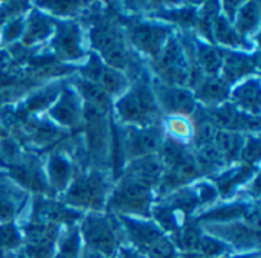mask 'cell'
Segmentation results:
<instances>
[{"label": "cell", "instance_id": "1", "mask_svg": "<svg viewBox=\"0 0 261 258\" xmlns=\"http://www.w3.org/2000/svg\"><path fill=\"white\" fill-rule=\"evenodd\" d=\"M116 113L122 122L133 127L154 125L158 116V101L153 89L147 81L139 80L132 89H127L115 104Z\"/></svg>", "mask_w": 261, "mask_h": 258}, {"label": "cell", "instance_id": "2", "mask_svg": "<svg viewBox=\"0 0 261 258\" xmlns=\"http://www.w3.org/2000/svg\"><path fill=\"white\" fill-rule=\"evenodd\" d=\"M90 38L93 47L101 54L109 67H113L121 72L122 69L132 66L130 52L124 46L121 34L116 26L106 21H99L92 29Z\"/></svg>", "mask_w": 261, "mask_h": 258}, {"label": "cell", "instance_id": "3", "mask_svg": "<svg viewBox=\"0 0 261 258\" xmlns=\"http://www.w3.org/2000/svg\"><path fill=\"white\" fill-rule=\"evenodd\" d=\"M107 196V182L104 174L95 171L78 176L69 187L66 202L69 205L87 210H101Z\"/></svg>", "mask_w": 261, "mask_h": 258}, {"label": "cell", "instance_id": "4", "mask_svg": "<svg viewBox=\"0 0 261 258\" xmlns=\"http://www.w3.org/2000/svg\"><path fill=\"white\" fill-rule=\"evenodd\" d=\"M151 203V191L148 187L125 176L110 199V208L127 214L148 216Z\"/></svg>", "mask_w": 261, "mask_h": 258}, {"label": "cell", "instance_id": "5", "mask_svg": "<svg viewBox=\"0 0 261 258\" xmlns=\"http://www.w3.org/2000/svg\"><path fill=\"white\" fill-rule=\"evenodd\" d=\"M81 234L87 243V248L101 252L106 257H110L119 242V236L112 219H107L99 214H90L86 217L81 226Z\"/></svg>", "mask_w": 261, "mask_h": 258}, {"label": "cell", "instance_id": "6", "mask_svg": "<svg viewBox=\"0 0 261 258\" xmlns=\"http://www.w3.org/2000/svg\"><path fill=\"white\" fill-rule=\"evenodd\" d=\"M124 150L125 158H144L154 154L164 142V133L162 128L158 125H148V127H127L124 135Z\"/></svg>", "mask_w": 261, "mask_h": 258}, {"label": "cell", "instance_id": "7", "mask_svg": "<svg viewBox=\"0 0 261 258\" xmlns=\"http://www.w3.org/2000/svg\"><path fill=\"white\" fill-rule=\"evenodd\" d=\"M83 78L98 84L109 96L124 93L128 86L127 76L122 72L104 64L98 55H90L87 64L83 67Z\"/></svg>", "mask_w": 261, "mask_h": 258}, {"label": "cell", "instance_id": "8", "mask_svg": "<svg viewBox=\"0 0 261 258\" xmlns=\"http://www.w3.org/2000/svg\"><path fill=\"white\" fill-rule=\"evenodd\" d=\"M206 229L213 237L240 251H251L258 246V233L251 225H245L242 222L208 225Z\"/></svg>", "mask_w": 261, "mask_h": 258}, {"label": "cell", "instance_id": "9", "mask_svg": "<svg viewBox=\"0 0 261 258\" xmlns=\"http://www.w3.org/2000/svg\"><path fill=\"white\" fill-rule=\"evenodd\" d=\"M154 96L156 101L161 102L162 109L167 113H173L174 116L190 115L196 110V98L187 87L167 86L162 83L154 84Z\"/></svg>", "mask_w": 261, "mask_h": 258}, {"label": "cell", "instance_id": "10", "mask_svg": "<svg viewBox=\"0 0 261 258\" xmlns=\"http://www.w3.org/2000/svg\"><path fill=\"white\" fill-rule=\"evenodd\" d=\"M170 28L153 23H136L130 28L132 43L142 52L156 57L168 40Z\"/></svg>", "mask_w": 261, "mask_h": 258}, {"label": "cell", "instance_id": "11", "mask_svg": "<svg viewBox=\"0 0 261 258\" xmlns=\"http://www.w3.org/2000/svg\"><path fill=\"white\" fill-rule=\"evenodd\" d=\"M122 228L128 242L141 254H145L158 240L164 237L161 228L153 222H147V220L122 217Z\"/></svg>", "mask_w": 261, "mask_h": 258}, {"label": "cell", "instance_id": "12", "mask_svg": "<svg viewBox=\"0 0 261 258\" xmlns=\"http://www.w3.org/2000/svg\"><path fill=\"white\" fill-rule=\"evenodd\" d=\"M50 118L64 127H75L81 119V106L78 93L72 89H64L58 101L49 112Z\"/></svg>", "mask_w": 261, "mask_h": 258}, {"label": "cell", "instance_id": "13", "mask_svg": "<svg viewBox=\"0 0 261 258\" xmlns=\"http://www.w3.org/2000/svg\"><path fill=\"white\" fill-rule=\"evenodd\" d=\"M128 177L138 180L139 184L151 188L154 187L164 176V167L161 159L156 154H150V156H144L139 159H135L130 167L127 174Z\"/></svg>", "mask_w": 261, "mask_h": 258}, {"label": "cell", "instance_id": "14", "mask_svg": "<svg viewBox=\"0 0 261 258\" xmlns=\"http://www.w3.org/2000/svg\"><path fill=\"white\" fill-rule=\"evenodd\" d=\"M54 49L63 58H67V60L80 58L83 54L80 28L73 23L60 24L57 35L54 38Z\"/></svg>", "mask_w": 261, "mask_h": 258}, {"label": "cell", "instance_id": "15", "mask_svg": "<svg viewBox=\"0 0 261 258\" xmlns=\"http://www.w3.org/2000/svg\"><path fill=\"white\" fill-rule=\"evenodd\" d=\"M231 98H232V104L251 115V116H257L260 113V81L258 78H249L243 83H240L239 86L234 87V90L231 92Z\"/></svg>", "mask_w": 261, "mask_h": 258}, {"label": "cell", "instance_id": "16", "mask_svg": "<svg viewBox=\"0 0 261 258\" xmlns=\"http://www.w3.org/2000/svg\"><path fill=\"white\" fill-rule=\"evenodd\" d=\"M255 69H257V61L248 54H243V52H225L223 54L220 72L223 73V80L228 84L246 75L254 73Z\"/></svg>", "mask_w": 261, "mask_h": 258}, {"label": "cell", "instance_id": "17", "mask_svg": "<svg viewBox=\"0 0 261 258\" xmlns=\"http://www.w3.org/2000/svg\"><path fill=\"white\" fill-rule=\"evenodd\" d=\"M196 96L206 106H219L229 96V84L220 76H206L197 86Z\"/></svg>", "mask_w": 261, "mask_h": 258}, {"label": "cell", "instance_id": "18", "mask_svg": "<svg viewBox=\"0 0 261 258\" xmlns=\"http://www.w3.org/2000/svg\"><path fill=\"white\" fill-rule=\"evenodd\" d=\"M54 32V23L52 20L38 12V11H34L26 24H24V31H23V44L26 46H31L34 43H38V41H43L46 40L47 37H50Z\"/></svg>", "mask_w": 261, "mask_h": 258}, {"label": "cell", "instance_id": "19", "mask_svg": "<svg viewBox=\"0 0 261 258\" xmlns=\"http://www.w3.org/2000/svg\"><path fill=\"white\" fill-rule=\"evenodd\" d=\"M251 211V207L243 205V203H228L223 207L213 208L206 211L205 214L199 216L200 222H213V225L219 223H229V222H237L240 217H248Z\"/></svg>", "mask_w": 261, "mask_h": 258}, {"label": "cell", "instance_id": "20", "mask_svg": "<svg viewBox=\"0 0 261 258\" xmlns=\"http://www.w3.org/2000/svg\"><path fill=\"white\" fill-rule=\"evenodd\" d=\"M213 37L222 44L231 47H251V43H246L245 38L236 31L231 21L225 15H216L213 20Z\"/></svg>", "mask_w": 261, "mask_h": 258}, {"label": "cell", "instance_id": "21", "mask_svg": "<svg viewBox=\"0 0 261 258\" xmlns=\"http://www.w3.org/2000/svg\"><path fill=\"white\" fill-rule=\"evenodd\" d=\"M219 151L223 154L225 161H234L240 156L242 148L245 145V138L240 132L232 130H219L214 142H213Z\"/></svg>", "mask_w": 261, "mask_h": 258}, {"label": "cell", "instance_id": "22", "mask_svg": "<svg viewBox=\"0 0 261 258\" xmlns=\"http://www.w3.org/2000/svg\"><path fill=\"white\" fill-rule=\"evenodd\" d=\"M49 180L52 188L57 191H63L67 188L70 176H72V164L63 154H54L49 159Z\"/></svg>", "mask_w": 261, "mask_h": 258}, {"label": "cell", "instance_id": "23", "mask_svg": "<svg viewBox=\"0 0 261 258\" xmlns=\"http://www.w3.org/2000/svg\"><path fill=\"white\" fill-rule=\"evenodd\" d=\"M196 57H197V64L202 69V72L210 73L211 76H219L220 69H222V60L223 54L222 50L213 47L211 44L206 43H199L196 49Z\"/></svg>", "mask_w": 261, "mask_h": 258}, {"label": "cell", "instance_id": "24", "mask_svg": "<svg viewBox=\"0 0 261 258\" xmlns=\"http://www.w3.org/2000/svg\"><path fill=\"white\" fill-rule=\"evenodd\" d=\"M76 90H78L76 93H80L86 99V102L96 106L104 113H107V110L112 106V98L98 84H95L86 78H81L76 81Z\"/></svg>", "mask_w": 261, "mask_h": 258}, {"label": "cell", "instance_id": "25", "mask_svg": "<svg viewBox=\"0 0 261 258\" xmlns=\"http://www.w3.org/2000/svg\"><path fill=\"white\" fill-rule=\"evenodd\" d=\"M20 191L9 182L0 177V220H11L18 208Z\"/></svg>", "mask_w": 261, "mask_h": 258}, {"label": "cell", "instance_id": "26", "mask_svg": "<svg viewBox=\"0 0 261 258\" xmlns=\"http://www.w3.org/2000/svg\"><path fill=\"white\" fill-rule=\"evenodd\" d=\"M237 18H236V31L243 37L251 34L252 31L257 29L258 21H260V8L257 2H251L243 5L237 11Z\"/></svg>", "mask_w": 261, "mask_h": 258}, {"label": "cell", "instance_id": "27", "mask_svg": "<svg viewBox=\"0 0 261 258\" xmlns=\"http://www.w3.org/2000/svg\"><path fill=\"white\" fill-rule=\"evenodd\" d=\"M58 86H49L44 87L35 93H32L23 104V112L24 113H37L41 112L44 109H47L50 104L55 102L57 96H58Z\"/></svg>", "mask_w": 261, "mask_h": 258}, {"label": "cell", "instance_id": "28", "mask_svg": "<svg viewBox=\"0 0 261 258\" xmlns=\"http://www.w3.org/2000/svg\"><path fill=\"white\" fill-rule=\"evenodd\" d=\"M81 255V234L78 229H70L60 242L58 252L54 258H80Z\"/></svg>", "mask_w": 261, "mask_h": 258}, {"label": "cell", "instance_id": "29", "mask_svg": "<svg viewBox=\"0 0 261 258\" xmlns=\"http://www.w3.org/2000/svg\"><path fill=\"white\" fill-rule=\"evenodd\" d=\"M252 170H254V168H252L251 165H243V167H240V168H237V170H234V171H231V173L223 174V176L219 179V190H220L223 194H228L231 190L237 188V185L245 184V182L251 177Z\"/></svg>", "mask_w": 261, "mask_h": 258}, {"label": "cell", "instance_id": "30", "mask_svg": "<svg viewBox=\"0 0 261 258\" xmlns=\"http://www.w3.org/2000/svg\"><path fill=\"white\" fill-rule=\"evenodd\" d=\"M29 132H31V136L34 138V141L37 144H41V145L50 144V142H54L60 136L58 125H55L54 122H47V121L31 124Z\"/></svg>", "mask_w": 261, "mask_h": 258}, {"label": "cell", "instance_id": "31", "mask_svg": "<svg viewBox=\"0 0 261 258\" xmlns=\"http://www.w3.org/2000/svg\"><path fill=\"white\" fill-rule=\"evenodd\" d=\"M197 254H200L205 258L223 257L225 254H228V245L213 236L202 234L199 246H197Z\"/></svg>", "mask_w": 261, "mask_h": 258}, {"label": "cell", "instance_id": "32", "mask_svg": "<svg viewBox=\"0 0 261 258\" xmlns=\"http://www.w3.org/2000/svg\"><path fill=\"white\" fill-rule=\"evenodd\" d=\"M217 133H219V127L210 119V116L203 118L196 127V133H194L196 145L202 147V145H206V144H213Z\"/></svg>", "mask_w": 261, "mask_h": 258}, {"label": "cell", "instance_id": "33", "mask_svg": "<svg viewBox=\"0 0 261 258\" xmlns=\"http://www.w3.org/2000/svg\"><path fill=\"white\" fill-rule=\"evenodd\" d=\"M167 127L170 130V135L174 141H188L193 133L191 124L184 116H171L167 121Z\"/></svg>", "mask_w": 261, "mask_h": 258}, {"label": "cell", "instance_id": "34", "mask_svg": "<svg viewBox=\"0 0 261 258\" xmlns=\"http://www.w3.org/2000/svg\"><path fill=\"white\" fill-rule=\"evenodd\" d=\"M200 237H202V233L196 226H187L184 231L177 234V245L187 252H196Z\"/></svg>", "mask_w": 261, "mask_h": 258}, {"label": "cell", "instance_id": "35", "mask_svg": "<svg viewBox=\"0 0 261 258\" xmlns=\"http://www.w3.org/2000/svg\"><path fill=\"white\" fill-rule=\"evenodd\" d=\"M21 237L18 229L11 223L0 225V248L2 249H15L20 246Z\"/></svg>", "mask_w": 261, "mask_h": 258}, {"label": "cell", "instance_id": "36", "mask_svg": "<svg viewBox=\"0 0 261 258\" xmlns=\"http://www.w3.org/2000/svg\"><path fill=\"white\" fill-rule=\"evenodd\" d=\"M173 208L168 207H161V208H154V217L158 220V223L165 229V231H176L177 229V217Z\"/></svg>", "mask_w": 261, "mask_h": 258}, {"label": "cell", "instance_id": "37", "mask_svg": "<svg viewBox=\"0 0 261 258\" xmlns=\"http://www.w3.org/2000/svg\"><path fill=\"white\" fill-rule=\"evenodd\" d=\"M24 31V18L23 17H15L12 20H9L8 23L3 24V32H2V38L6 43L15 41L20 35H23Z\"/></svg>", "mask_w": 261, "mask_h": 258}, {"label": "cell", "instance_id": "38", "mask_svg": "<svg viewBox=\"0 0 261 258\" xmlns=\"http://www.w3.org/2000/svg\"><path fill=\"white\" fill-rule=\"evenodd\" d=\"M260 150V139L255 138V136H251L248 141H245V145H243V148H242L240 156H242L245 161H248L249 164H252V162H255V161L258 159Z\"/></svg>", "mask_w": 261, "mask_h": 258}, {"label": "cell", "instance_id": "39", "mask_svg": "<svg viewBox=\"0 0 261 258\" xmlns=\"http://www.w3.org/2000/svg\"><path fill=\"white\" fill-rule=\"evenodd\" d=\"M43 6L55 14L66 15L80 8V2H43Z\"/></svg>", "mask_w": 261, "mask_h": 258}, {"label": "cell", "instance_id": "40", "mask_svg": "<svg viewBox=\"0 0 261 258\" xmlns=\"http://www.w3.org/2000/svg\"><path fill=\"white\" fill-rule=\"evenodd\" d=\"M119 258H147L144 254H141L139 251H136L135 248H122L119 252Z\"/></svg>", "mask_w": 261, "mask_h": 258}, {"label": "cell", "instance_id": "41", "mask_svg": "<svg viewBox=\"0 0 261 258\" xmlns=\"http://www.w3.org/2000/svg\"><path fill=\"white\" fill-rule=\"evenodd\" d=\"M80 258H107L106 255H102L101 252H98V251H95V249H90V248H86L83 252H81V255Z\"/></svg>", "mask_w": 261, "mask_h": 258}, {"label": "cell", "instance_id": "42", "mask_svg": "<svg viewBox=\"0 0 261 258\" xmlns=\"http://www.w3.org/2000/svg\"><path fill=\"white\" fill-rule=\"evenodd\" d=\"M5 135H6V132H5V128L0 125V138H5Z\"/></svg>", "mask_w": 261, "mask_h": 258}, {"label": "cell", "instance_id": "43", "mask_svg": "<svg viewBox=\"0 0 261 258\" xmlns=\"http://www.w3.org/2000/svg\"><path fill=\"white\" fill-rule=\"evenodd\" d=\"M5 101V95L3 93H0V102H3Z\"/></svg>", "mask_w": 261, "mask_h": 258}, {"label": "cell", "instance_id": "44", "mask_svg": "<svg viewBox=\"0 0 261 258\" xmlns=\"http://www.w3.org/2000/svg\"><path fill=\"white\" fill-rule=\"evenodd\" d=\"M20 258H23V257H20Z\"/></svg>", "mask_w": 261, "mask_h": 258}]
</instances>
